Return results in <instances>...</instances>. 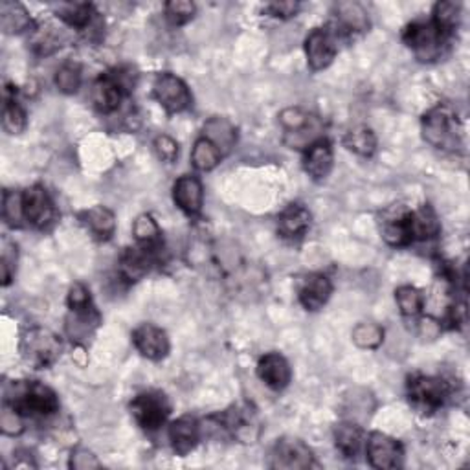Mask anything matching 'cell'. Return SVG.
<instances>
[{
  "label": "cell",
  "mask_w": 470,
  "mask_h": 470,
  "mask_svg": "<svg viewBox=\"0 0 470 470\" xmlns=\"http://www.w3.org/2000/svg\"><path fill=\"white\" fill-rule=\"evenodd\" d=\"M5 402L17 410L23 417L44 419L59 411L58 393L39 381H14L6 386Z\"/></svg>",
  "instance_id": "obj_1"
},
{
  "label": "cell",
  "mask_w": 470,
  "mask_h": 470,
  "mask_svg": "<svg viewBox=\"0 0 470 470\" xmlns=\"http://www.w3.org/2000/svg\"><path fill=\"white\" fill-rule=\"evenodd\" d=\"M420 132L425 142L439 151H459L463 148V127L456 111L439 104L420 120Z\"/></svg>",
  "instance_id": "obj_2"
},
{
  "label": "cell",
  "mask_w": 470,
  "mask_h": 470,
  "mask_svg": "<svg viewBox=\"0 0 470 470\" xmlns=\"http://www.w3.org/2000/svg\"><path fill=\"white\" fill-rule=\"evenodd\" d=\"M454 35L443 32L432 19L413 21L402 32V41L420 63L439 61L450 46Z\"/></svg>",
  "instance_id": "obj_3"
},
{
  "label": "cell",
  "mask_w": 470,
  "mask_h": 470,
  "mask_svg": "<svg viewBox=\"0 0 470 470\" xmlns=\"http://www.w3.org/2000/svg\"><path fill=\"white\" fill-rule=\"evenodd\" d=\"M452 384L447 379L438 377V375L413 373L406 383V395L410 404L425 415L436 413L445 408L447 402L452 399Z\"/></svg>",
  "instance_id": "obj_4"
},
{
  "label": "cell",
  "mask_w": 470,
  "mask_h": 470,
  "mask_svg": "<svg viewBox=\"0 0 470 470\" xmlns=\"http://www.w3.org/2000/svg\"><path fill=\"white\" fill-rule=\"evenodd\" d=\"M279 125L284 129V142L291 149L307 151L318 140L325 138L323 122L300 107H289L279 113Z\"/></svg>",
  "instance_id": "obj_5"
},
{
  "label": "cell",
  "mask_w": 470,
  "mask_h": 470,
  "mask_svg": "<svg viewBox=\"0 0 470 470\" xmlns=\"http://www.w3.org/2000/svg\"><path fill=\"white\" fill-rule=\"evenodd\" d=\"M212 430L240 443H254L261 432L258 411L250 404H235L206 419Z\"/></svg>",
  "instance_id": "obj_6"
},
{
  "label": "cell",
  "mask_w": 470,
  "mask_h": 470,
  "mask_svg": "<svg viewBox=\"0 0 470 470\" xmlns=\"http://www.w3.org/2000/svg\"><path fill=\"white\" fill-rule=\"evenodd\" d=\"M19 349L26 364L35 369H49L59 360L63 342L50 329L35 325L23 333Z\"/></svg>",
  "instance_id": "obj_7"
},
{
  "label": "cell",
  "mask_w": 470,
  "mask_h": 470,
  "mask_svg": "<svg viewBox=\"0 0 470 470\" xmlns=\"http://www.w3.org/2000/svg\"><path fill=\"white\" fill-rule=\"evenodd\" d=\"M129 410L140 429L148 434H155L162 427H166L173 406L164 392L146 390L132 397V401L129 402Z\"/></svg>",
  "instance_id": "obj_8"
},
{
  "label": "cell",
  "mask_w": 470,
  "mask_h": 470,
  "mask_svg": "<svg viewBox=\"0 0 470 470\" xmlns=\"http://www.w3.org/2000/svg\"><path fill=\"white\" fill-rule=\"evenodd\" d=\"M23 204H24V219L35 230L46 231L50 230L58 221V208L44 185L33 184L28 190L23 192Z\"/></svg>",
  "instance_id": "obj_9"
},
{
  "label": "cell",
  "mask_w": 470,
  "mask_h": 470,
  "mask_svg": "<svg viewBox=\"0 0 470 470\" xmlns=\"http://www.w3.org/2000/svg\"><path fill=\"white\" fill-rule=\"evenodd\" d=\"M153 96L167 114H180L194 105V96L178 76L171 72H162L153 83Z\"/></svg>",
  "instance_id": "obj_10"
},
{
  "label": "cell",
  "mask_w": 470,
  "mask_h": 470,
  "mask_svg": "<svg viewBox=\"0 0 470 470\" xmlns=\"http://www.w3.org/2000/svg\"><path fill=\"white\" fill-rule=\"evenodd\" d=\"M268 465L272 468H287V470H305L316 466L314 454L305 441L300 438L285 436L274 443L270 450Z\"/></svg>",
  "instance_id": "obj_11"
},
{
  "label": "cell",
  "mask_w": 470,
  "mask_h": 470,
  "mask_svg": "<svg viewBox=\"0 0 470 470\" xmlns=\"http://www.w3.org/2000/svg\"><path fill=\"white\" fill-rule=\"evenodd\" d=\"M337 54H339V37L329 26L314 28L305 37V56L311 70L320 72L325 70L327 67H331Z\"/></svg>",
  "instance_id": "obj_12"
},
{
  "label": "cell",
  "mask_w": 470,
  "mask_h": 470,
  "mask_svg": "<svg viewBox=\"0 0 470 470\" xmlns=\"http://www.w3.org/2000/svg\"><path fill=\"white\" fill-rule=\"evenodd\" d=\"M366 457L367 463L373 468L379 470H392V468H399L402 466V459H404V448L402 445L383 432H371L366 439Z\"/></svg>",
  "instance_id": "obj_13"
},
{
  "label": "cell",
  "mask_w": 470,
  "mask_h": 470,
  "mask_svg": "<svg viewBox=\"0 0 470 470\" xmlns=\"http://www.w3.org/2000/svg\"><path fill=\"white\" fill-rule=\"evenodd\" d=\"M102 325V314L94 307V303L81 307H68V314L65 320L67 337L79 348H86V344L94 339Z\"/></svg>",
  "instance_id": "obj_14"
},
{
  "label": "cell",
  "mask_w": 470,
  "mask_h": 470,
  "mask_svg": "<svg viewBox=\"0 0 470 470\" xmlns=\"http://www.w3.org/2000/svg\"><path fill=\"white\" fill-rule=\"evenodd\" d=\"M410 217L411 210L402 204H393L381 213V235L390 247L406 249L413 245Z\"/></svg>",
  "instance_id": "obj_15"
},
{
  "label": "cell",
  "mask_w": 470,
  "mask_h": 470,
  "mask_svg": "<svg viewBox=\"0 0 470 470\" xmlns=\"http://www.w3.org/2000/svg\"><path fill=\"white\" fill-rule=\"evenodd\" d=\"M296 293L300 305L309 312H316L331 298L333 281L321 272H309L298 277Z\"/></svg>",
  "instance_id": "obj_16"
},
{
  "label": "cell",
  "mask_w": 470,
  "mask_h": 470,
  "mask_svg": "<svg viewBox=\"0 0 470 470\" xmlns=\"http://www.w3.org/2000/svg\"><path fill=\"white\" fill-rule=\"evenodd\" d=\"M132 346L136 351L148 360L158 362L164 360L169 355L171 342L164 329L153 325V323H142L132 331Z\"/></svg>",
  "instance_id": "obj_17"
},
{
  "label": "cell",
  "mask_w": 470,
  "mask_h": 470,
  "mask_svg": "<svg viewBox=\"0 0 470 470\" xmlns=\"http://www.w3.org/2000/svg\"><path fill=\"white\" fill-rule=\"evenodd\" d=\"M167 438L173 452L180 457H185L187 454H192L197 448V445L203 439L201 420L194 415H182L175 419L173 422H169Z\"/></svg>",
  "instance_id": "obj_18"
},
{
  "label": "cell",
  "mask_w": 470,
  "mask_h": 470,
  "mask_svg": "<svg viewBox=\"0 0 470 470\" xmlns=\"http://www.w3.org/2000/svg\"><path fill=\"white\" fill-rule=\"evenodd\" d=\"M173 201L187 217H197L204 204V187L197 175H182L173 184Z\"/></svg>",
  "instance_id": "obj_19"
},
{
  "label": "cell",
  "mask_w": 470,
  "mask_h": 470,
  "mask_svg": "<svg viewBox=\"0 0 470 470\" xmlns=\"http://www.w3.org/2000/svg\"><path fill=\"white\" fill-rule=\"evenodd\" d=\"M160 252L162 250H149L140 245L125 249L120 256V276L127 284H136L149 274L153 265L160 261Z\"/></svg>",
  "instance_id": "obj_20"
},
{
  "label": "cell",
  "mask_w": 470,
  "mask_h": 470,
  "mask_svg": "<svg viewBox=\"0 0 470 470\" xmlns=\"http://www.w3.org/2000/svg\"><path fill=\"white\" fill-rule=\"evenodd\" d=\"M258 377L274 392H284L293 381V367L281 353H267L258 362Z\"/></svg>",
  "instance_id": "obj_21"
},
{
  "label": "cell",
  "mask_w": 470,
  "mask_h": 470,
  "mask_svg": "<svg viewBox=\"0 0 470 470\" xmlns=\"http://www.w3.org/2000/svg\"><path fill=\"white\" fill-rule=\"evenodd\" d=\"M127 96L129 94L122 88V85L114 79L111 72L100 76L96 81H94L90 90L92 105L100 114L116 113Z\"/></svg>",
  "instance_id": "obj_22"
},
{
  "label": "cell",
  "mask_w": 470,
  "mask_h": 470,
  "mask_svg": "<svg viewBox=\"0 0 470 470\" xmlns=\"http://www.w3.org/2000/svg\"><path fill=\"white\" fill-rule=\"evenodd\" d=\"M339 39H349L369 28L367 12L357 3H340L335 6V21L329 24Z\"/></svg>",
  "instance_id": "obj_23"
},
{
  "label": "cell",
  "mask_w": 470,
  "mask_h": 470,
  "mask_svg": "<svg viewBox=\"0 0 470 470\" xmlns=\"http://www.w3.org/2000/svg\"><path fill=\"white\" fill-rule=\"evenodd\" d=\"M303 169L305 173L316 180L321 182L325 180L333 171V164H335V153H333V146L329 142L327 138L318 140L316 144H312L307 151H303Z\"/></svg>",
  "instance_id": "obj_24"
},
{
  "label": "cell",
  "mask_w": 470,
  "mask_h": 470,
  "mask_svg": "<svg viewBox=\"0 0 470 470\" xmlns=\"http://www.w3.org/2000/svg\"><path fill=\"white\" fill-rule=\"evenodd\" d=\"M312 222L311 212L303 204H289L277 215V231L284 240H303Z\"/></svg>",
  "instance_id": "obj_25"
},
{
  "label": "cell",
  "mask_w": 470,
  "mask_h": 470,
  "mask_svg": "<svg viewBox=\"0 0 470 470\" xmlns=\"http://www.w3.org/2000/svg\"><path fill=\"white\" fill-rule=\"evenodd\" d=\"M77 219L100 241H109L116 231V215L107 206H92L83 210Z\"/></svg>",
  "instance_id": "obj_26"
},
{
  "label": "cell",
  "mask_w": 470,
  "mask_h": 470,
  "mask_svg": "<svg viewBox=\"0 0 470 470\" xmlns=\"http://www.w3.org/2000/svg\"><path fill=\"white\" fill-rule=\"evenodd\" d=\"M335 445L346 459H357L366 447V434L353 420H342L333 430Z\"/></svg>",
  "instance_id": "obj_27"
},
{
  "label": "cell",
  "mask_w": 470,
  "mask_h": 470,
  "mask_svg": "<svg viewBox=\"0 0 470 470\" xmlns=\"http://www.w3.org/2000/svg\"><path fill=\"white\" fill-rule=\"evenodd\" d=\"M410 226H411L413 243L432 241L441 233V221L434 212V208L429 204L420 206L419 210H411Z\"/></svg>",
  "instance_id": "obj_28"
},
{
  "label": "cell",
  "mask_w": 470,
  "mask_h": 470,
  "mask_svg": "<svg viewBox=\"0 0 470 470\" xmlns=\"http://www.w3.org/2000/svg\"><path fill=\"white\" fill-rule=\"evenodd\" d=\"M56 17L65 23L67 26L77 30V32H88V28L94 26L96 21V10L88 3H61L54 10Z\"/></svg>",
  "instance_id": "obj_29"
},
{
  "label": "cell",
  "mask_w": 470,
  "mask_h": 470,
  "mask_svg": "<svg viewBox=\"0 0 470 470\" xmlns=\"http://www.w3.org/2000/svg\"><path fill=\"white\" fill-rule=\"evenodd\" d=\"M203 136L215 144L222 155H228L238 144V129L228 118L221 116H213L204 123Z\"/></svg>",
  "instance_id": "obj_30"
},
{
  "label": "cell",
  "mask_w": 470,
  "mask_h": 470,
  "mask_svg": "<svg viewBox=\"0 0 470 470\" xmlns=\"http://www.w3.org/2000/svg\"><path fill=\"white\" fill-rule=\"evenodd\" d=\"M132 235L136 240V245L149 249V250H162L164 240L162 230L157 222V219L151 213H140L132 222Z\"/></svg>",
  "instance_id": "obj_31"
},
{
  "label": "cell",
  "mask_w": 470,
  "mask_h": 470,
  "mask_svg": "<svg viewBox=\"0 0 470 470\" xmlns=\"http://www.w3.org/2000/svg\"><path fill=\"white\" fill-rule=\"evenodd\" d=\"M0 26L6 33H23L30 32L35 24L23 5L5 0V3H0Z\"/></svg>",
  "instance_id": "obj_32"
},
{
  "label": "cell",
  "mask_w": 470,
  "mask_h": 470,
  "mask_svg": "<svg viewBox=\"0 0 470 470\" xmlns=\"http://www.w3.org/2000/svg\"><path fill=\"white\" fill-rule=\"evenodd\" d=\"M17 88H5V109H3V127L8 134H21L28 125L26 111L15 100Z\"/></svg>",
  "instance_id": "obj_33"
},
{
  "label": "cell",
  "mask_w": 470,
  "mask_h": 470,
  "mask_svg": "<svg viewBox=\"0 0 470 470\" xmlns=\"http://www.w3.org/2000/svg\"><path fill=\"white\" fill-rule=\"evenodd\" d=\"M344 146L364 158H369L377 151V136L367 125H357L349 129L344 136Z\"/></svg>",
  "instance_id": "obj_34"
},
{
  "label": "cell",
  "mask_w": 470,
  "mask_h": 470,
  "mask_svg": "<svg viewBox=\"0 0 470 470\" xmlns=\"http://www.w3.org/2000/svg\"><path fill=\"white\" fill-rule=\"evenodd\" d=\"M222 157L224 155L215 144H212L210 140L201 136L192 149V166L197 171H212L221 164Z\"/></svg>",
  "instance_id": "obj_35"
},
{
  "label": "cell",
  "mask_w": 470,
  "mask_h": 470,
  "mask_svg": "<svg viewBox=\"0 0 470 470\" xmlns=\"http://www.w3.org/2000/svg\"><path fill=\"white\" fill-rule=\"evenodd\" d=\"M32 49L39 56L54 54L58 49H61V33L50 24L33 26L32 28Z\"/></svg>",
  "instance_id": "obj_36"
},
{
  "label": "cell",
  "mask_w": 470,
  "mask_h": 470,
  "mask_svg": "<svg viewBox=\"0 0 470 470\" xmlns=\"http://www.w3.org/2000/svg\"><path fill=\"white\" fill-rule=\"evenodd\" d=\"M351 339L360 349H379L384 342V327L375 321H362L353 329Z\"/></svg>",
  "instance_id": "obj_37"
},
{
  "label": "cell",
  "mask_w": 470,
  "mask_h": 470,
  "mask_svg": "<svg viewBox=\"0 0 470 470\" xmlns=\"http://www.w3.org/2000/svg\"><path fill=\"white\" fill-rule=\"evenodd\" d=\"M395 302L404 318H417L425 309V294L413 285H402L395 291Z\"/></svg>",
  "instance_id": "obj_38"
},
{
  "label": "cell",
  "mask_w": 470,
  "mask_h": 470,
  "mask_svg": "<svg viewBox=\"0 0 470 470\" xmlns=\"http://www.w3.org/2000/svg\"><path fill=\"white\" fill-rule=\"evenodd\" d=\"M432 21L447 33L454 35L459 21H461V5L454 3V0H445V3H438L432 12Z\"/></svg>",
  "instance_id": "obj_39"
},
{
  "label": "cell",
  "mask_w": 470,
  "mask_h": 470,
  "mask_svg": "<svg viewBox=\"0 0 470 470\" xmlns=\"http://www.w3.org/2000/svg\"><path fill=\"white\" fill-rule=\"evenodd\" d=\"M3 217H5V221L10 228H23L26 224L23 192L5 190V194H3Z\"/></svg>",
  "instance_id": "obj_40"
},
{
  "label": "cell",
  "mask_w": 470,
  "mask_h": 470,
  "mask_svg": "<svg viewBox=\"0 0 470 470\" xmlns=\"http://www.w3.org/2000/svg\"><path fill=\"white\" fill-rule=\"evenodd\" d=\"M56 86L63 92V94H76L83 83V72L81 67L74 61H68L65 65H61L56 72Z\"/></svg>",
  "instance_id": "obj_41"
},
{
  "label": "cell",
  "mask_w": 470,
  "mask_h": 470,
  "mask_svg": "<svg viewBox=\"0 0 470 470\" xmlns=\"http://www.w3.org/2000/svg\"><path fill=\"white\" fill-rule=\"evenodd\" d=\"M166 19L171 26H184L190 21H194L197 14V6L190 0H171L164 6Z\"/></svg>",
  "instance_id": "obj_42"
},
{
  "label": "cell",
  "mask_w": 470,
  "mask_h": 470,
  "mask_svg": "<svg viewBox=\"0 0 470 470\" xmlns=\"http://www.w3.org/2000/svg\"><path fill=\"white\" fill-rule=\"evenodd\" d=\"M17 263H19V250L17 245L5 238L3 240V254H0V274H3V287H8L17 272Z\"/></svg>",
  "instance_id": "obj_43"
},
{
  "label": "cell",
  "mask_w": 470,
  "mask_h": 470,
  "mask_svg": "<svg viewBox=\"0 0 470 470\" xmlns=\"http://www.w3.org/2000/svg\"><path fill=\"white\" fill-rule=\"evenodd\" d=\"M24 419L26 417L5 402L3 415H0V429L6 436H21L24 432Z\"/></svg>",
  "instance_id": "obj_44"
},
{
  "label": "cell",
  "mask_w": 470,
  "mask_h": 470,
  "mask_svg": "<svg viewBox=\"0 0 470 470\" xmlns=\"http://www.w3.org/2000/svg\"><path fill=\"white\" fill-rule=\"evenodd\" d=\"M155 153L157 157L166 162V164H173L178 158V142L175 138H171L169 134H158L153 142Z\"/></svg>",
  "instance_id": "obj_45"
},
{
  "label": "cell",
  "mask_w": 470,
  "mask_h": 470,
  "mask_svg": "<svg viewBox=\"0 0 470 470\" xmlns=\"http://www.w3.org/2000/svg\"><path fill=\"white\" fill-rule=\"evenodd\" d=\"M298 12H300V5L293 3V0H285V3H272L265 8V14H268L274 19H281V21L296 17Z\"/></svg>",
  "instance_id": "obj_46"
},
{
  "label": "cell",
  "mask_w": 470,
  "mask_h": 470,
  "mask_svg": "<svg viewBox=\"0 0 470 470\" xmlns=\"http://www.w3.org/2000/svg\"><path fill=\"white\" fill-rule=\"evenodd\" d=\"M70 466L77 468V470H88V468H100L102 463L90 450L76 448L70 456Z\"/></svg>",
  "instance_id": "obj_47"
}]
</instances>
